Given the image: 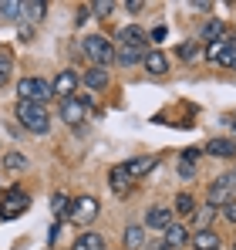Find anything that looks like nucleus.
<instances>
[{"instance_id":"nucleus-2","label":"nucleus","mask_w":236,"mask_h":250,"mask_svg":"<svg viewBox=\"0 0 236 250\" xmlns=\"http://www.w3.org/2000/svg\"><path fill=\"white\" fill-rule=\"evenodd\" d=\"M81 47H84V54L91 58L95 68H108V64H115V58H118V51L112 47V41L101 38V34H88V38L81 41Z\"/></svg>"},{"instance_id":"nucleus-4","label":"nucleus","mask_w":236,"mask_h":250,"mask_svg":"<svg viewBox=\"0 0 236 250\" xmlns=\"http://www.w3.org/2000/svg\"><path fill=\"white\" fill-rule=\"evenodd\" d=\"M17 95H20V102H51V95H54V88L51 82H44V78H20L17 82Z\"/></svg>"},{"instance_id":"nucleus-26","label":"nucleus","mask_w":236,"mask_h":250,"mask_svg":"<svg viewBox=\"0 0 236 250\" xmlns=\"http://www.w3.org/2000/svg\"><path fill=\"white\" fill-rule=\"evenodd\" d=\"M3 166L14 169V172H20V169H27V159H24L20 152H7V156H3Z\"/></svg>"},{"instance_id":"nucleus-11","label":"nucleus","mask_w":236,"mask_h":250,"mask_svg":"<svg viewBox=\"0 0 236 250\" xmlns=\"http://www.w3.org/2000/svg\"><path fill=\"white\" fill-rule=\"evenodd\" d=\"M121 169L128 172V179H138V176H145V172L156 169V159H152V156H135V159L121 163Z\"/></svg>"},{"instance_id":"nucleus-7","label":"nucleus","mask_w":236,"mask_h":250,"mask_svg":"<svg viewBox=\"0 0 236 250\" xmlns=\"http://www.w3.org/2000/svg\"><path fill=\"white\" fill-rule=\"evenodd\" d=\"M95 216H98V200H95V196H81V200H75L71 220H78V223H91Z\"/></svg>"},{"instance_id":"nucleus-29","label":"nucleus","mask_w":236,"mask_h":250,"mask_svg":"<svg viewBox=\"0 0 236 250\" xmlns=\"http://www.w3.org/2000/svg\"><path fill=\"white\" fill-rule=\"evenodd\" d=\"M112 10H115L112 0H98V3H91V14H95V17H108Z\"/></svg>"},{"instance_id":"nucleus-28","label":"nucleus","mask_w":236,"mask_h":250,"mask_svg":"<svg viewBox=\"0 0 236 250\" xmlns=\"http://www.w3.org/2000/svg\"><path fill=\"white\" fill-rule=\"evenodd\" d=\"M44 10H47V3L38 0V3H24V17H31V21H40L44 17Z\"/></svg>"},{"instance_id":"nucleus-1","label":"nucleus","mask_w":236,"mask_h":250,"mask_svg":"<svg viewBox=\"0 0 236 250\" xmlns=\"http://www.w3.org/2000/svg\"><path fill=\"white\" fill-rule=\"evenodd\" d=\"M17 122L27 132H34V135H47L51 132V115L38 102H17Z\"/></svg>"},{"instance_id":"nucleus-13","label":"nucleus","mask_w":236,"mask_h":250,"mask_svg":"<svg viewBox=\"0 0 236 250\" xmlns=\"http://www.w3.org/2000/svg\"><path fill=\"white\" fill-rule=\"evenodd\" d=\"M169 223H172V209L169 207H152L149 216H145V227H149V230H162V233H165Z\"/></svg>"},{"instance_id":"nucleus-27","label":"nucleus","mask_w":236,"mask_h":250,"mask_svg":"<svg viewBox=\"0 0 236 250\" xmlns=\"http://www.w3.org/2000/svg\"><path fill=\"white\" fill-rule=\"evenodd\" d=\"M193 216H196V230H209V220L216 216V209H213V207H202V213L196 209Z\"/></svg>"},{"instance_id":"nucleus-36","label":"nucleus","mask_w":236,"mask_h":250,"mask_svg":"<svg viewBox=\"0 0 236 250\" xmlns=\"http://www.w3.org/2000/svg\"><path fill=\"white\" fill-rule=\"evenodd\" d=\"M142 7H145V3H142V0H128V3H125V10H128V14H138V10H142Z\"/></svg>"},{"instance_id":"nucleus-22","label":"nucleus","mask_w":236,"mask_h":250,"mask_svg":"<svg viewBox=\"0 0 236 250\" xmlns=\"http://www.w3.org/2000/svg\"><path fill=\"white\" fill-rule=\"evenodd\" d=\"M51 209H54V216H64V220H68L71 209H75V200H68L64 193H54V196H51Z\"/></svg>"},{"instance_id":"nucleus-23","label":"nucleus","mask_w":236,"mask_h":250,"mask_svg":"<svg viewBox=\"0 0 236 250\" xmlns=\"http://www.w3.org/2000/svg\"><path fill=\"white\" fill-rule=\"evenodd\" d=\"M176 213H179V216H193V213H196V200H193L189 193H179V196H176Z\"/></svg>"},{"instance_id":"nucleus-34","label":"nucleus","mask_w":236,"mask_h":250,"mask_svg":"<svg viewBox=\"0 0 236 250\" xmlns=\"http://www.w3.org/2000/svg\"><path fill=\"white\" fill-rule=\"evenodd\" d=\"M179 176H182V179H196V166H189V163H179Z\"/></svg>"},{"instance_id":"nucleus-17","label":"nucleus","mask_w":236,"mask_h":250,"mask_svg":"<svg viewBox=\"0 0 236 250\" xmlns=\"http://www.w3.org/2000/svg\"><path fill=\"white\" fill-rule=\"evenodd\" d=\"M81 82L88 84V88H91V91H105V88H108V82H112V78H108V71H105V68H88V71H84V78H81Z\"/></svg>"},{"instance_id":"nucleus-21","label":"nucleus","mask_w":236,"mask_h":250,"mask_svg":"<svg viewBox=\"0 0 236 250\" xmlns=\"http://www.w3.org/2000/svg\"><path fill=\"white\" fill-rule=\"evenodd\" d=\"M118 64H125V68H132V64H138V61H145V47H118Z\"/></svg>"},{"instance_id":"nucleus-31","label":"nucleus","mask_w":236,"mask_h":250,"mask_svg":"<svg viewBox=\"0 0 236 250\" xmlns=\"http://www.w3.org/2000/svg\"><path fill=\"white\" fill-rule=\"evenodd\" d=\"M219 64H223V68H230V71H236V44L226 47V54L219 58Z\"/></svg>"},{"instance_id":"nucleus-10","label":"nucleus","mask_w":236,"mask_h":250,"mask_svg":"<svg viewBox=\"0 0 236 250\" xmlns=\"http://www.w3.org/2000/svg\"><path fill=\"white\" fill-rule=\"evenodd\" d=\"M51 88H54V95H61V98H75V88H78V75L75 71H61L54 82H51Z\"/></svg>"},{"instance_id":"nucleus-9","label":"nucleus","mask_w":236,"mask_h":250,"mask_svg":"<svg viewBox=\"0 0 236 250\" xmlns=\"http://www.w3.org/2000/svg\"><path fill=\"white\" fill-rule=\"evenodd\" d=\"M118 47H145V31L138 24H128L118 31Z\"/></svg>"},{"instance_id":"nucleus-37","label":"nucleus","mask_w":236,"mask_h":250,"mask_svg":"<svg viewBox=\"0 0 236 250\" xmlns=\"http://www.w3.org/2000/svg\"><path fill=\"white\" fill-rule=\"evenodd\" d=\"M145 250H172L165 240H158V244H145Z\"/></svg>"},{"instance_id":"nucleus-18","label":"nucleus","mask_w":236,"mask_h":250,"mask_svg":"<svg viewBox=\"0 0 236 250\" xmlns=\"http://www.w3.org/2000/svg\"><path fill=\"white\" fill-rule=\"evenodd\" d=\"M162 240H165V244H169L172 250H179L182 244H189V233H186V227H182V223H169Z\"/></svg>"},{"instance_id":"nucleus-16","label":"nucleus","mask_w":236,"mask_h":250,"mask_svg":"<svg viewBox=\"0 0 236 250\" xmlns=\"http://www.w3.org/2000/svg\"><path fill=\"white\" fill-rule=\"evenodd\" d=\"M142 64H145L149 75H165V71H169V58H165L162 51H145V61H142Z\"/></svg>"},{"instance_id":"nucleus-38","label":"nucleus","mask_w":236,"mask_h":250,"mask_svg":"<svg viewBox=\"0 0 236 250\" xmlns=\"http://www.w3.org/2000/svg\"><path fill=\"white\" fill-rule=\"evenodd\" d=\"M149 38H152V41H165V27H156V31L149 34Z\"/></svg>"},{"instance_id":"nucleus-39","label":"nucleus","mask_w":236,"mask_h":250,"mask_svg":"<svg viewBox=\"0 0 236 250\" xmlns=\"http://www.w3.org/2000/svg\"><path fill=\"white\" fill-rule=\"evenodd\" d=\"M233 44H236V31H233Z\"/></svg>"},{"instance_id":"nucleus-40","label":"nucleus","mask_w":236,"mask_h":250,"mask_svg":"<svg viewBox=\"0 0 236 250\" xmlns=\"http://www.w3.org/2000/svg\"><path fill=\"white\" fill-rule=\"evenodd\" d=\"M233 250H236V244H233Z\"/></svg>"},{"instance_id":"nucleus-5","label":"nucleus","mask_w":236,"mask_h":250,"mask_svg":"<svg viewBox=\"0 0 236 250\" xmlns=\"http://www.w3.org/2000/svg\"><path fill=\"white\" fill-rule=\"evenodd\" d=\"M91 105H95V102H91V95H75V98H64V102H61V119H64L68 125H81Z\"/></svg>"},{"instance_id":"nucleus-12","label":"nucleus","mask_w":236,"mask_h":250,"mask_svg":"<svg viewBox=\"0 0 236 250\" xmlns=\"http://www.w3.org/2000/svg\"><path fill=\"white\" fill-rule=\"evenodd\" d=\"M108 186H112L115 196H128V193H132V179H128V172H125L121 166H115L112 172H108Z\"/></svg>"},{"instance_id":"nucleus-6","label":"nucleus","mask_w":236,"mask_h":250,"mask_svg":"<svg viewBox=\"0 0 236 250\" xmlns=\"http://www.w3.org/2000/svg\"><path fill=\"white\" fill-rule=\"evenodd\" d=\"M27 207H31L27 193H20V189H10V193L3 196V203H0V216H3V220H17L20 213H27Z\"/></svg>"},{"instance_id":"nucleus-24","label":"nucleus","mask_w":236,"mask_h":250,"mask_svg":"<svg viewBox=\"0 0 236 250\" xmlns=\"http://www.w3.org/2000/svg\"><path fill=\"white\" fill-rule=\"evenodd\" d=\"M230 44H233V41H230V38H226V41H216V44H209V47H206V58L219 64V58L226 54V47H230Z\"/></svg>"},{"instance_id":"nucleus-19","label":"nucleus","mask_w":236,"mask_h":250,"mask_svg":"<svg viewBox=\"0 0 236 250\" xmlns=\"http://www.w3.org/2000/svg\"><path fill=\"white\" fill-rule=\"evenodd\" d=\"M125 247L128 250H145V227L132 223V227L125 230Z\"/></svg>"},{"instance_id":"nucleus-30","label":"nucleus","mask_w":236,"mask_h":250,"mask_svg":"<svg viewBox=\"0 0 236 250\" xmlns=\"http://www.w3.org/2000/svg\"><path fill=\"white\" fill-rule=\"evenodd\" d=\"M10 71H14V64H10V58L7 54H0V88L10 82Z\"/></svg>"},{"instance_id":"nucleus-35","label":"nucleus","mask_w":236,"mask_h":250,"mask_svg":"<svg viewBox=\"0 0 236 250\" xmlns=\"http://www.w3.org/2000/svg\"><path fill=\"white\" fill-rule=\"evenodd\" d=\"M223 216H226V220H233V223H236V203H233V200H230V203L223 207Z\"/></svg>"},{"instance_id":"nucleus-33","label":"nucleus","mask_w":236,"mask_h":250,"mask_svg":"<svg viewBox=\"0 0 236 250\" xmlns=\"http://www.w3.org/2000/svg\"><path fill=\"white\" fill-rule=\"evenodd\" d=\"M196 54H199V41H193V44H182V47H179V58H182V61H193Z\"/></svg>"},{"instance_id":"nucleus-14","label":"nucleus","mask_w":236,"mask_h":250,"mask_svg":"<svg viewBox=\"0 0 236 250\" xmlns=\"http://www.w3.org/2000/svg\"><path fill=\"white\" fill-rule=\"evenodd\" d=\"M189 244L193 250H219V237H216V230H196L189 237Z\"/></svg>"},{"instance_id":"nucleus-15","label":"nucleus","mask_w":236,"mask_h":250,"mask_svg":"<svg viewBox=\"0 0 236 250\" xmlns=\"http://www.w3.org/2000/svg\"><path fill=\"white\" fill-rule=\"evenodd\" d=\"M199 41H206V44L226 41V24H223V21H209V24H202V31H199Z\"/></svg>"},{"instance_id":"nucleus-32","label":"nucleus","mask_w":236,"mask_h":250,"mask_svg":"<svg viewBox=\"0 0 236 250\" xmlns=\"http://www.w3.org/2000/svg\"><path fill=\"white\" fill-rule=\"evenodd\" d=\"M202 156H206V149H186L179 163H189V166H196V163H199V159H202Z\"/></svg>"},{"instance_id":"nucleus-3","label":"nucleus","mask_w":236,"mask_h":250,"mask_svg":"<svg viewBox=\"0 0 236 250\" xmlns=\"http://www.w3.org/2000/svg\"><path fill=\"white\" fill-rule=\"evenodd\" d=\"M236 189V169L233 172H223V176H216V183L209 186V193H206V207L213 209H223L230 203V193Z\"/></svg>"},{"instance_id":"nucleus-25","label":"nucleus","mask_w":236,"mask_h":250,"mask_svg":"<svg viewBox=\"0 0 236 250\" xmlns=\"http://www.w3.org/2000/svg\"><path fill=\"white\" fill-rule=\"evenodd\" d=\"M0 14L10 17V21H17V17L24 14V3H17V0H3V3H0Z\"/></svg>"},{"instance_id":"nucleus-8","label":"nucleus","mask_w":236,"mask_h":250,"mask_svg":"<svg viewBox=\"0 0 236 250\" xmlns=\"http://www.w3.org/2000/svg\"><path fill=\"white\" fill-rule=\"evenodd\" d=\"M206 152L216 159H236V139H209Z\"/></svg>"},{"instance_id":"nucleus-20","label":"nucleus","mask_w":236,"mask_h":250,"mask_svg":"<svg viewBox=\"0 0 236 250\" xmlns=\"http://www.w3.org/2000/svg\"><path fill=\"white\" fill-rule=\"evenodd\" d=\"M71 250H105V240H101V233L88 230V233H81L78 240H75V247H71Z\"/></svg>"}]
</instances>
